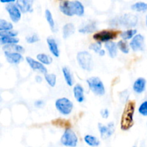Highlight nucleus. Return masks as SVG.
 Here are the masks:
<instances>
[{
	"instance_id": "nucleus-1",
	"label": "nucleus",
	"mask_w": 147,
	"mask_h": 147,
	"mask_svg": "<svg viewBox=\"0 0 147 147\" xmlns=\"http://www.w3.org/2000/svg\"><path fill=\"white\" fill-rule=\"evenodd\" d=\"M59 8L62 13L68 17H73V15L82 17L85 13L84 6L78 0L63 1L60 4Z\"/></svg>"
},
{
	"instance_id": "nucleus-40",
	"label": "nucleus",
	"mask_w": 147,
	"mask_h": 147,
	"mask_svg": "<svg viewBox=\"0 0 147 147\" xmlns=\"http://www.w3.org/2000/svg\"><path fill=\"white\" fill-rule=\"evenodd\" d=\"M17 0H0L1 3H13Z\"/></svg>"
},
{
	"instance_id": "nucleus-17",
	"label": "nucleus",
	"mask_w": 147,
	"mask_h": 147,
	"mask_svg": "<svg viewBox=\"0 0 147 147\" xmlns=\"http://www.w3.org/2000/svg\"><path fill=\"white\" fill-rule=\"evenodd\" d=\"M73 94H74L75 98L78 103H82L84 101V90L80 85L77 84L75 86L74 88H73Z\"/></svg>"
},
{
	"instance_id": "nucleus-6",
	"label": "nucleus",
	"mask_w": 147,
	"mask_h": 147,
	"mask_svg": "<svg viewBox=\"0 0 147 147\" xmlns=\"http://www.w3.org/2000/svg\"><path fill=\"white\" fill-rule=\"evenodd\" d=\"M55 107L60 113L67 116L73 111V103L67 98H61L55 101Z\"/></svg>"
},
{
	"instance_id": "nucleus-5",
	"label": "nucleus",
	"mask_w": 147,
	"mask_h": 147,
	"mask_svg": "<svg viewBox=\"0 0 147 147\" xmlns=\"http://www.w3.org/2000/svg\"><path fill=\"white\" fill-rule=\"evenodd\" d=\"M111 22H114L115 24H121L124 27H133L137 24L138 17L134 14H126L114 19V21Z\"/></svg>"
},
{
	"instance_id": "nucleus-25",
	"label": "nucleus",
	"mask_w": 147,
	"mask_h": 147,
	"mask_svg": "<svg viewBox=\"0 0 147 147\" xmlns=\"http://www.w3.org/2000/svg\"><path fill=\"white\" fill-rule=\"evenodd\" d=\"M62 71H63V76H64L65 80L66 83L69 86H72L73 84V77H72L71 73H70V70L67 68V67H63L62 69Z\"/></svg>"
},
{
	"instance_id": "nucleus-10",
	"label": "nucleus",
	"mask_w": 147,
	"mask_h": 147,
	"mask_svg": "<svg viewBox=\"0 0 147 147\" xmlns=\"http://www.w3.org/2000/svg\"><path fill=\"white\" fill-rule=\"evenodd\" d=\"M98 129L102 139H107V138L111 136L113 134V133H114V123L113 122H111V123H108V125L105 126V125L99 123Z\"/></svg>"
},
{
	"instance_id": "nucleus-19",
	"label": "nucleus",
	"mask_w": 147,
	"mask_h": 147,
	"mask_svg": "<svg viewBox=\"0 0 147 147\" xmlns=\"http://www.w3.org/2000/svg\"><path fill=\"white\" fill-rule=\"evenodd\" d=\"M75 26L72 23H67L65 24L63 28V37L64 39H67L75 32Z\"/></svg>"
},
{
	"instance_id": "nucleus-7",
	"label": "nucleus",
	"mask_w": 147,
	"mask_h": 147,
	"mask_svg": "<svg viewBox=\"0 0 147 147\" xmlns=\"http://www.w3.org/2000/svg\"><path fill=\"white\" fill-rule=\"evenodd\" d=\"M119 34V31H115V30H105L98 32L95 33L93 34V37L96 41L107 42L111 41L112 40H115V39L117 38Z\"/></svg>"
},
{
	"instance_id": "nucleus-35",
	"label": "nucleus",
	"mask_w": 147,
	"mask_h": 147,
	"mask_svg": "<svg viewBox=\"0 0 147 147\" xmlns=\"http://www.w3.org/2000/svg\"><path fill=\"white\" fill-rule=\"evenodd\" d=\"M139 113L144 116H147V100L143 102L139 108Z\"/></svg>"
},
{
	"instance_id": "nucleus-32",
	"label": "nucleus",
	"mask_w": 147,
	"mask_h": 147,
	"mask_svg": "<svg viewBox=\"0 0 147 147\" xmlns=\"http://www.w3.org/2000/svg\"><path fill=\"white\" fill-rule=\"evenodd\" d=\"M13 25L11 22L6 21V20L1 19L0 20V31H4V30H12Z\"/></svg>"
},
{
	"instance_id": "nucleus-9",
	"label": "nucleus",
	"mask_w": 147,
	"mask_h": 147,
	"mask_svg": "<svg viewBox=\"0 0 147 147\" xmlns=\"http://www.w3.org/2000/svg\"><path fill=\"white\" fill-rule=\"evenodd\" d=\"M6 10L9 13L10 19L14 23L18 22L22 17V11L17 5V4L9 3L6 6Z\"/></svg>"
},
{
	"instance_id": "nucleus-8",
	"label": "nucleus",
	"mask_w": 147,
	"mask_h": 147,
	"mask_svg": "<svg viewBox=\"0 0 147 147\" xmlns=\"http://www.w3.org/2000/svg\"><path fill=\"white\" fill-rule=\"evenodd\" d=\"M78 139L73 131L70 129H67L60 138V142L66 146H76Z\"/></svg>"
},
{
	"instance_id": "nucleus-4",
	"label": "nucleus",
	"mask_w": 147,
	"mask_h": 147,
	"mask_svg": "<svg viewBox=\"0 0 147 147\" xmlns=\"http://www.w3.org/2000/svg\"><path fill=\"white\" fill-rule=\"evenodd\" d=\"M87 83L92 92L96 96H101L105 94V87L99 78L91 77L87 80Z\"/></svg>"
},
{
	"instance_id": "nucleus-3",
	"label": "nucleus",
	"mask_w": 147,
	"mask_h": 147,
	"mask_svg": "<svg viewBox=\"0 0 147 147\" xmlns=\"http://www.w3.org/2000/svg\"><path fill=\"white\" fill-rule=\"evenodd\" d=\"M77 60L82 69L90 71L93 69V57L87 51H80L77 54Z\"/></svg>"
},
{
	"instance_id": "nucleus-13",
	"label": "nucleus",
	"mask_w": 147,
	"mask_h": 147,
	"mask_svg": "<svg viewBox=\"0 0 147 147\" xmlns=\"http://www.w3.org/2000/svg\"><path fill=\"white\" fill-rule=\"evenodd\" d=\"M4 55L8 63L11 64H18L23 60V57L20 53L4 51Z\"/></svg>"
},
{
	"instance_id": "nucleus-16",
	"label": "nucleus",
	"mask_w": 147,
	"mask_h": 147,
	"mask_svg": "<svg viewBox=\"0 0 147 147\" xmlns=\"http://www.w3.org/2000/svg\"><path fill=\"white\" fill-rule=\"evenodd\" d=\"M47 42L48 45L49 50H50V53L56 57H58L60 56V52H59L58 45H57V42H56L55 40L52 37H48L47 39Z\"/></svg>"
},
{
	"instance_id": "nucleus-37",
	"label": "nucleus",
	"mask_w": 147,
	"mask_h": 147,
	"mask_svg": "<svg viewBox=\"0 0 147 147\" xmlns=\"http://www.w3.org/2000/svg\"><path fill=\"white\" fill-rule=\"evenodd\" d=\"M100 115L103 119H108L109 116V111L107 109H103L100 111Z\"/></svg>"
},
{
	"instance_id": "nucleus-11",
	"label": "nucleus",
	"mask_w": 147,
	"mask_h": 147,
	"mask_svg": "<svg viewBox=\"0 0 147 147\" xmlns=\"http://www.w3.org/2000/svg\"><path fill=\"white\" fill-rule=\"evenodd\" d=\"M130 47L135 52L142 51L144 48V37L142 34H136L131 41Z\"/></svg>"
},
{
	"instance_id": "nucleus-27",
	"label": "nucleus",
	"mask_w": 147,
	"mask_h": 147,
	"mask_svg": "<svg viewBox=\"0 0 147 147\" xmlns=\"http://www.w3.org/2000/svg\"><path fill=\"white\" fill-rule=\"evenodd\" d=\"M37 58L39 61L41 62L44 65H50L53 62V58L50 56L44 54V53H40V54L37 55Z\"/></svg>"
},
{
	"instance_id": "nucleus-34",
	"label": "nucleus",
	"mask_w": 147,
	"mask_h": 147,
	"mask_svg": "<svg viewBox=\"0 0 147 147\" xmlns=\"http://www.w3.org/2000/svg\"><path fill=\"white\" fill-rule=\"evenodd\" d=\"M18 32L14 30H4L0 32V36H9V37H17Z\"/></svg>"
},
{
	"instance_id": "nucleus-18",
	"label": "nucleus",
	"mask_w": 147,
	"mask_h": 147,
	"mask_svg": "<svg viewBox=\"0 0 147 147\" xmlns=\"http://www.w3.org/2000/svg\"><path fill=\"white\" fill-rule=\"evenodd\" d=\"M105 47L107 49L108 52H109V56L112 58H114L117 55V52H118V45H116V43L113 42L109 41L106 43L105 45Z\"/></svg>"
},
{
	"instance_id": "nucleus-15",
	"label": "nucleus",
	"mask_w": 147,
	"mask_h": 147,
	"mask_svg": "<svg viewBox=\"0 0 147 147\" xmlns=\"http://www.w3.org/2000/svg\"><path fill=\"white\" fill-rule=\"evenodd\" d=\"M146 81L144 78H139L136 79L133 86V89L136 93H142L146 89Z\"/></svg>"
},
{
	"instance_id": "nucleus-39",
	"label": "nucleus",
	"mask_w": 147,
	"mask_h": 147,
	"mask_svg": "<svg viewBox=\"0 0 147 147\" xmlns=\"http://www.w3.org/2000/svg\"><path fill=\"white\" fill-rule=\"evenodd\" d=\"M35 80H36V82H37V83H41L42 81V77H40V76H37L35 77Z\"/></svg>"
},
{
	"instance_id": "nucleus-31",
	"label": "nucleus",
	"mask_w": 147,
	"mask_h": 147,
	"mask_svg": "<svg viewBox=\"0 0 147 147\" xmlns=\"http://www.w3.org/2000/svg\"><path fill=\"white\" fill-rule=\"evenodd\" d=\"M45 78L46 81L47 82V83L49 84V86H51V87H55L56 85V81H57V78L55 74H45Z\"/></svg>"
},
{
	"instance_id": "nucleus-41",
	"label": "nucleus",
	"mask_w": 147,
	"mask_h": 147,
	"mask_svg": "<svg viewBox=\"0 0 147 147\" xmlns=\"http://www.w3.org/2000/svg\"><path fill=\"white\" fill-rule=\"evenodd\" d=\"M98 54L100 56H104L105 54H106V52H105L104 50H100V51L99 52Z\"/></svg>"
},
{
	"instance_id": "nucleus-29",
	"label": "nucleus",
	"mask_w": 147,
	"mask_h": 147,
	"mask_svg": "<svg viewBox=\"0 0 147 147\" xmlns=\"http://www.w3.org/2000/svg\"><path fill=\"white\" fill-rule=\"evenodd\" d=\"M45 18L47 20V22H48L49 25H50V28L53 30V32H55V24L54 20H53V14L50 12V11L49 9L45 10Z\"/></svg>"
},
{
	"instance_id": "nucleus-30",
	"label": "nucleus",
	"mask_w": 147,
	"mask_h": 147,
	"mask_svg": "<svg viewBox=\"0 0 147 147\" xmlns=\"http://www.w3.org/2000/svg\"><path fill=\"white\" fill-rule=\"evenodd\" d=\"M118 48L124 54H127L129 53V47L128 43L125 41V40H120L117 44Z\"/></svg>"
},
{
	"instance_id": "nucleus-24",
	"label": "nucleus",
	"mask_w": 147,
	"mask_h": 147,
	"mask_svg": "<svg viewBox=\"0 0 147 147\" xmlns=\"http://www.w3.org/2000/svg\"><path fill=\"white\" fill-rule=\"evenodd\" d=\"M84 141L87 144L90 146H98L100 145V141L96 136L92 135H86L84 137Z\"/></svg>"
},
{
	"instance_id": "nucleus-2",
	"label": "nucleus",
	"mask_w": 147,
	"mask_h": 147,
	"mask_svg": "<svg viewBox=\"0 0 147 147\" xmlns=\"http://www.w3.org/2000/svg\"><path fill=\"white\" fill-rule=\"evenodd\" d=\"M135 107L136 103L134 100H129L126 103L121 121V129L123 131L129 130L133 126Z\"/></svg>"
},
{
	"instance_id": "nucleus-23",
	"label": "nucleus",
	"mask_w": 147,
	"mask_h": 147,
	"mask_svg": "<svg viewBox=\"0 0 147 147\" xmlns=\"http://www.w3.org/2000/svg\"><path fill=\"white\" fill-rule=\"evenodd\" d=\"M52 123H53L54 126H59V127L64 128V129H70V126H71V124H70V122L67 120H65V119H55L52 121Z\"/></svg>"
},
{
	"instance_id": "nucleus-20",
	"label": "nucleus",
	"mask_w": 147,
	"mask_h": 147,
	"mask_svg": "<svg viewBox=\"0 0 147 147\" xmlns=\"http://www.w3.org/2000/svg\"><path fill=\"white\" fill-rule=\"evenodd\" d=\"M4 51L9 52H16V53H23L24 52V48L22 46L17 44H9L5 45V46L3 47Z\"/></svg>"
},
{
	"instance_id": "nucleus-12",
	"label": "nucleus",
	"mask_w": 147,
	"mask_h": 147,
	"mask_svg": "<svg viewBox=\"0 0 147 147\" xmlns=\"http://www.w3.org/2000/svg\"><path fill=\"white\" fill-rule=\"evenodd\" d=\"M26 61L28 63L29 65L30 66L32 70H38L40 73H42V74H47V70L46 68V67H45L44 64L42 63L41 62L37 61V60H34L33 58L30 57H26Z\"/></svg>"
},
{
	"instance_id": "nucleus-28",
	"label": "nucleus",
	"mask_w": 147,
	"mask_h": 147,
	"mask_svg": "<svg viewBox=\"0 0 147 147\" xmlns=\"http://www.w3.org/2000/svg\"><path fill=\"white\" fill-rule=\"evenodd\" d=\"M136 32H137V30H134V29H131V30H129L127 31L123 32L121 34V38H123V40H130V39L133 38L136 35Z\"/></svg>"
},
{
	"instance_id": "nucleus-42",
	"label": "nucleus",
	"mask_w": 147,
	"mask_h": 147,
	"mask_svg": "<svg viewBox=\"0 0 147 147\" xmlns=\"http://www.w3.org/2000/svg\"><path fill=\"white\" fill-rule=\"evenodd\" d=\"M146 26H147V15H146Z\"/></svg>"
},
{
	"instance_id": "nucleus-26",
	"label": "nucleus",
	"mask_w": 147,
	"mask_h": 147,
	"mask_svg": "<svg viewBox=\"0 0 147 147\" xmlns=\"http://www.w3.org/2000/svg\"><path fill=\"white\" fill-rule=\"evenodd\" d=\"M132 10L139 12H143V11H147V3L139 1L131 6Z\"/></svg>"
},
{
	"instance_id": "nucleus-33",
	"label": "nucleus",
	"mask_w": 147,
	"mask_h": 147,
	"mask_svg": "<svg viewBox=\"0 0 147 147\" xmlns=\"http://www.w3.org/2000/svg\"><path fill=\"white\" fill-rule=\"evenodd\" d=\"M100 42H101L98 41V42L96 43H92V44H90V46H89V49L93 50V51H94L95 53H98L100 51L102 47V45Z\"/></svg>"
},
{
	"instance_id": "nucleus-38",
	"label": "nucleus",
	"mask_w": 147,
	"mask_h": 147,
	"mask_svg": "<svg viewBox=\"0 0 147 147\" xmlns=\"http://www.w3.org/2000/svg\"><path fill=\"white\" fill-rule=\"evenodd\" d=\"M44 104H45L44 101H43V100H37V101L34 103V106H35L37 108L42 107V106H44Z\"/></svg>"
},
{
	"instance_id": "nucleus-14",
	"label": "nucleus",
	"mask_w": 147,
	"mask_h": 147,
	"mask_svg": "<svg viewBox=\"0 0 147 147\" xmlns=\"http://www.w3.org/2000/svg\"><path fill=\"white\" fill-rule=\"evenodd\" d=\"M34 0H17L16 4L22 13L32 12Z\"/></svg>"
},
{
	"instance_id": "nucleus-22",
	"label": "nucleus",
	"mask_w": 147,
	"mask_h": 147,
	"mask_svg": "<svg viewBox=\"0 0 147 147\" xmlns=\"http://www.w3.org/2000/svg\"><path fill=\"white\" fill-rule=\"evenodd\" d=\"M20 40L16 37H9V36H0V43L3 45L9 44H17Z\"/></svg>"
},
{
	"instance_id": "nucleus-21",
	"label": "nucleus",
	"mask_w": 147,
	"mask_h": 147,
	"mask_svg": "<svg viewBox=\"0 0 147 147\" xmlns=\"http://www.w3.org/2000/svg\"><path fill=\"white\" fill-rule=\"evenodd\" d=\"M96 23L95 22H89L88 24H87L86 25L83 26V27L80 28L78 30L79 32L83 33V34H86V33H91L93 32L96 31Z\"/></svg>"
},
{
	"instance_id": "nucleus-36",
	"label": "nucleus",
	"mask_w": 147,
	"mask_h": 147,
	"mask_svg": "<svg viewBox=\"0 0 147 147\" xmlns=\"http://www.w3.org/2000/svg\"><path fill=\"white\" fill-rule=\"evenodd\" d=\"M39 40H40V38H39V37L37 36V34H32V35L27 36V37H26V41H27V42L30 43V44L37 42Z\"/></svg>"
}]
</instances>
